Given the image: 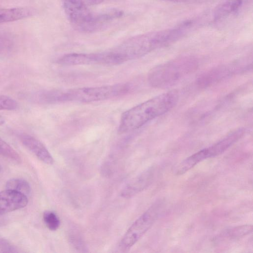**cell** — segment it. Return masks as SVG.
Masks as SVG:
<instances>
[{"label": "cell", "instance_id": "obj_17", "mask_svg": "<svg viewBox=\"0 0 253 253\" xmlns=\"http://www.w3.org/2000/svg\"><path fill=\"white\" fill-rule=\"evenodd\" d=\"M0 253H17L18 251L16 248L7 240L0 239Z\"/></svg>", "mask_w": 253, "mask_h": 253}, {"label": "cell", "instance_id": "obj_13", "mask_svg": "<svg viewBox=\"0 0 253 253\" xmlns=\"http://www.w3.org/2000/svg\"><path fill=\"white\" fill-rule=\"evenodd\" d=\"M0 155L17 163L21 162L19 154L0 137Z\"/></svg>", "mask_w": 253, "mask_h": 253}, {"label": "cell", "instance_id": "obj_3", "mask_svg": "<svg viewBox=\"0 0 253 253\" xmlns=\"http://www.w3.org/2000/svg\"><path fill=\"white\" fill-rule=\"evenodd\" d=\"M130 89L129 84L121 83L62 90H45L43 94V99L45 104L65 102L90 103L122 96L128 93Z\"/></svg>", "mask_w": 253, "mask_h": 253}, {"label": "cell", "instance_id": "obj_18", "mask_svg": "<svg viewBox=\"0 0 253 253\" xmlns=\"http://www.w3.org/2000/svg\"><path fill=\"white\" fill-rule=\"evenodd\" d=\"M174 2H193L197 1L199 0H163Z\"/></svg>", "mask_w": 253, "mask_h": 253}, {"label": "cell", "instance_id": "obj_2", "mask_svg": "<svg viewBox=\"0 0 253 253\" xmlns=\"http://www.w3.org/2000/svg\"><path fill=\"white\" fill-rule=\"evenodd\" d=\"M178 92H166L142 102L124 112L118 128L120 133L134 130L171 110L177 103Z\"/></svg>", "mask_w": 253, "mask_h": 253}, {"label": "cell", "instance_id": "obj_19", "mask_svg": "<svg viewBox=\"0 0 253 253\" xmlns=\"http://www.w3.org/2000/svg\"><path fill=\"white\" fill-rule=\"evenodd\" d=\"M4 123V119L0 115V126Z\"/></svg>", "mask_w": 253, "mask_h": 253}, {"label": "cell", "instance_id": "obj_20", "mask_svg": "<svg viewBox=\"0 0 253 253\" xmlns=\"http://www.w3.org/2000/svg\"></svg>", "mask_w": 253, "mask_h": 253}, {"label": "cell", "instance_id": "obj_5", "mask_svg": "<svg viewBox=\"0 0 253 253\" xmlns=\"http://www.w3.org/2000/svg\"><path fill=\"white\" fill-rule=\"evenodd\" d=\"M64 12L73 26L84 32L98 29L97 15L91 12L83 0H61Z\"/></svg>", "mask_w": 253, "mask_h": 253}, {"label": "cell", "instance_id": "obj_9", "mask_svg": "<svg viewBox=\"0 0 253 253\" xmlns=\"http://www.w3.org/2000/svg\"><path fill=\"white\" fill-rule=\"evenodd\" d=\"M19 137L22 143L39 160L48 165L53 163V157L40 140L26 133L20 134Z\"/></svg>", "mask_w": 253, "mask_h": 253}, {"label": "cell", "instance_id": "obj_12", "mask_svg": "<svg viewBox=\"0 0 253 253\" xmlns=\"http://www.w3.org/2000/svg\"><path fill=\"white\" fill-rule=\"evenodd\" d=\"M6 188L26 195L29 194L31 190L29 183L26 180L20 178H14L8 180L6 184Z\"/></svg>", "mask_w": 253, "mask_h": 253}, {"label": "cell", "instance_id": "obj_6", "mask_svg": "<svg viewBox=\"0 0 253 253\" xmlns=\"http://www.w3.org/2000/svg\"><path fill=\"white\" fill-rule=\"evenodd\" d=\"M160 210L159 203L154 204L131 224L120 241L119 248L121 250H128L138 241L152 226Z\"/></svg>", "mask_w": 253, "mask_h": 253}, {"label": "cell", "instance_id": "obj_14", "mask_svg": "<svg viewBox=\"0 0 253 253\" xmlns=\"http://www.w3.org/2000/svg\"><path fill=\"white\" fill-rule=\"evenodd\" d=\"M43 219L46 227L51 231H55L60 225L57 215L52 211H46L43 214Z\"/></svg>", "mask_w": 253, "mask_h": 253}, {"label": "cell", "instance_id": "obj_10", "mask_svg": "<svg viewBox=\"0 0 253 253\" xmlns=\"http://www.w3.org/2000/svg\"><path fill=\"white\" fill-rule=\"evenodd\" d=\"M152 178L151 170L143 172L126 184L121 192V196L126 198L133 197L148 186Z\"/></svg>", "mask_w": 253, "mask_h": 253}, {"label": "cell", "instance_id": "obj_8", "mask_svg": "<svg viewBox=\"0 0 253 253\" xmlns=\"http://www.w3.org/2000/svg\"><path fill=\"white\" fill-rule=\"evenodd\" d=\"M245 132L246 129L245 128H238L229 133L225 137L215 144L202 149V150L206 159L222 154L243 137Z\"/></svg>", "mask_w": 253, "mask_h": 253}, {"label": "cell", "instance_id": "obj_1", "mask_svg": "<svg viewBox=\"0 0 253 253\" xmlns=\"http://www.w3.org/2000/svg\"><path fill=\"white\" fill-rule=\"evenodd\" d=\"M184 34L180 26L132 37L109 50L116 65L145 56L179 39Z\"/></svg>", "mask_w": 253, "mask_h": 253}, {"label": "cell", "instance_id": "obj_4", "mask_svg": "<svg viewBox=\"0 0 253 253\" xmlns=\"http://www.w3.org/2000/svg\"><path fill=\"white\" fill-rule=\"evenodd\" d=\"M197 65L193 58H177L152 69L148 74V81L155 88L170 87L193 72Z\"/></svg>", "mask_w": 253, "mask_h": 253}, {"label": "cell", "instance_id": "obj_7", "mask_svg": "<svg viewBox=\"0 0 253 253\" xmlns=\"http://www.w3.org/2000/svg\"><path fill=\"white\" fill-rule=\"evenodd\" d=\"M28 202L27 195L10 189L0 192V215L25 207Z\"/></svg>", "mask_w": 253, "mask_h": 253}, {"label": "cell", "instance_id": "obj_16", "mask_svg": "<svg viewBox=\"0 0 253 253\" xmlns=\"http://www.w3.org/2000/svg\"><path fill=\"white\" fill-rule=\"evenodd\" d=\"M18 107L17 102L13 98L0 94V110H14Z\"/></svg>", "mask_w": 253, "mask_h": 253}, {"label": "cell", "instance_id": "obj_11", "mask_svg": "<svg viewBox=\"0 0 253 253\" xmlns=\"http://www.w3.org/2000/svg\"><path fill=\"white\" fill-rule=\"evenodd\" d=\"M243 4V0H224L219 3L214 11L216 20L226 18L236 12Z\"/></svg>", "mask_w": 253, "mask_h": 253}, {"label": "cell", "instance_id": "obj_15", "mask_svg": "<svg viewBox=\"0 0 253 253\" xmlns=\"http://www.w3.org/2000/svg\"><path fill=\"white\" fill-rule=\"evenodd\" d=\"M252 230V225H245L230 229L226 232L225 235L228 238H237L248 234Z\"/></svg>", "mask_w": 253, "mask_h": 253}]
</instances>
